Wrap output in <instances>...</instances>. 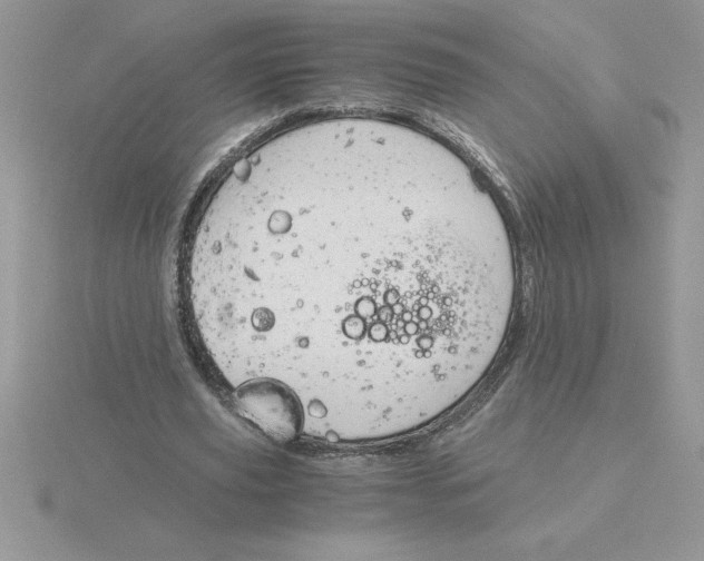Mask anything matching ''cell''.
Returning <instances> with one entry per match:
<instances>
[{
  "label": "cell",
  "mask_w": 704,
  "mask_h": 561,
  "mask_svg": "<svg viewBox=\"0 0 704 561\" xmlns=\"http://www.w3.org/2000/svg\"><path fill=\"white\" fill-rule=\"evenodd\" d=\"M186 291L232 390L289 400L300 434L392 439L460 403L492 367L518 275L489 191L432 137L373 118L282 130L211 196Z\"/></svg>",
  "instance_id": "6da1fadb"
}]
</instances>
